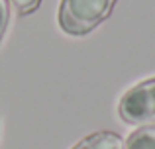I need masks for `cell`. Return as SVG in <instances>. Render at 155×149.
Listing matches in <instances>:
<instances>
[{
	"instance_id": "obj_1",
	"label": "cell",
	"mask_w": 155,
	"mask_h": 149,
	"mask_svg": "<svg viewBox=\"0 0 155 149\" xmlns=\"http://www.w3.org/2000/svg\"><path fill=\"white\" fill-rule=\"evenodd\" d=\"M116 0H61L59 26L69 35L91 34L112 14Z\"/></svg>"
},
{
	"instance_id": "obj_2",
	"label": "cell",
	"mask_w": 155,
	"mask_h": 149,
	"mask_svg": "<svg viewBox=\"0 0 155 149\" xmlns=\"http://www.w3.org/2000/svg\"><path fill=\"white\" fill-rule=\"evenodd\" d=\"M118 114L126 124L149 126L155 124V76L132 86L122 94Z\"/></svg>"
},
{
	"instance_id": "obj_3",
	"label": "cell",
	"mask_w": 155,
	"mask_h": 149,
	"mask_svg": "<svg viewBox=\"0 0 155 149\" xmlns=\"http://www.w3.org/2000/svg\"><path fill=\"white\" fill-rule=\"evenodd\" d=\"M71 149H124V139L114 131H94Z\"/></svg>"
},
{
	"instance_id": "obj_4",
	"label": "cell",
	"mask_w": 155,
	"mask_h": 149,
	"mask_svg": "<svg viewBox=\"0 0 155 149\" xmlns=\"http://www.w3.org/2000/svg\"><path fill=\"white\" fill-rule=\"evenodd\" d=\"M124 149H155V126L137 128L124 141Z\"/></svg>"
},
{
	"instance_id": "obj_5",
	"label": "cell",
	"mask_w": 155,
	"mask_h": 149,
	"mask_svg": "<svg viewBox=\"0 0 155 149\" xmlns=\"http://www.w3.org/2000/svg\"><path fill=\"white\" fill-rule=\"evenodd\" d=\"M8 2H10V6L14 8L20 16H26V14H31V12L38 10L41 0H8Z\"/></svg>"
},
{
	"instance_id": "obj_6",
	"label": "cell",
	"mask_w": 155,
	"mask_h": 149,
	"mask_svg": "<svg viewBox=\"0 0 155 149\" xmlns=\"http://www.w3.org/2000/svg\"><path fill=\"white\" fill-rule=\"evenodd\" d=\"M8 22H10V2L0 0V41L8 30Z\"/></svg>"
}]
</instances>
